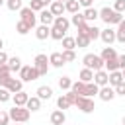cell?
<instances>
[{
	"label": "cell",
	"instance_id": "3957f363",
	"mask_svg": "<svg viewBox=\"0 0 125 125\" xmlns=\"http://www.w3.org/2000/svg\"><path fill=\"white\" fill-rule=\"evenodd\" d=\"M8 115H10V121H14V123H25V121L29 119L31 111H29L27 107H18V105H14V107L8 111Z\"/></svg>",
	"mask_w": 125,
	"mask_h": 125
},
{
	"label": "cell",
	"instance_id": "94428289",
	"mask_svg": "<svg viewBox=\"0 0 125 125\" xmlns=\"http://www.w3.org/2000/svg\"><path fill=\"white\" fill-rule=\"evenodd\" d=\"M102 2H105V0H102Z\"/></svg>",
	"mask_w": 125,
	"mask_h": 125
},
{
	"label": "cell",
	"instance_id": "44dd1931",
	"mask_svg": "<svg viewBox=\"0 0 125 125\" xmlns=\"http://www.w3.org/2000/svg\"><path fill=\"white\" fill-rule=\"evenodd\" d=\"M100 57H102V61H109V59H117V53H115V49H113L111 45H107V47L102 49Z\"/></svg>",
	"mask_w": 125,
	"mask_h": 125
},
{
	"label": "cell",
	"instance_id": "277c9868",
	"mask_svg": "<svg viewBox=\"0 0 125 125\" xmlns=\"http://www.w3.org/2000/svg\"><path fill=\"white\" fill-rule=\"evenodd\" d=\"M20 20H21L23 23H27L31 29L37 25V16H35V12H33L29 6H23V8L20 10Z\"/></svg>",
	"mask_w": 125,
	"mask_h": 125
},
{
	"label": "cell",
	"instance_id": "680465c9",
	"mask_svg": "<svg viewBox=\"0 0 125 125\" xmlns=\"http://www.w3.org/2000/svg\"><path fill=\"white\" fill-rule=\"evenodd\" d=\"M57 2H66V0H57Z\"/></svg>",
	"mask_w": 125,
	"mask_h": 125
},
{
	"label": "cell",
	"instance_id": "5b68a950",
	"mask_svg": "<svg viewBox=\"0 0 125 125\" xmlns=\"http://www.w3.org/2000/svg\"><path fill=\"white\" fill-rule=\"evenodd\" d=\"M74 105L82 111V113H92L94 109H96V104H94V100L92 98H84V96H76V102H74Z\"/></svg>",
	"mask_w": 125,
	"mask_h": 125
},
{
	"label": "cell",
	"instance_id": "2e32d148",
	"mask_svg": "<svg viewBox=\"0 0 125 125\" xmlns=\"http://www.w3.org/2000/svg\"><path fill=\"white\" fill-rule=\"evenodd\" d=\"M6 88L10 90V94H16V92H21L23 90V82L20 78H10V82L6 84Z\"/></svg>",
	"mask_w": 125,
	"mask_h": 125
},
{
	"label": "cell",
	"instance_id": "8992f818",
	"mask_svg": "<svg viewBox=\"0 0 125 125\" xmlns=\"http://www.w3.org/2000/svg\"><path fill=\"white\" fill-rule=\"evenodd\" d=\"M33 66L39 70V74L41 76H45L47 72H49V57L47 55H43V53H39V55H35V59H33Z\"/></svg>",
	"mask_w": 125,
	"mask_h": 125
},
{
	"label": "cell",
	"instance_id": "83f0119b",
	"mask_svg": "<svg viewBox=\"0 0 125 125\" xmlns=\"http://www.w3.org/2000/svg\"><path fill=\"white\" fill-rule=\"evenodd\" d=\"M74 49H76V41H74V37L64 35V37H62V51H74Z\"/></svg>",
	"mask_w": 125,
	"mask_h": 125
},
{
	"label": "cell",
	"instance_id": "bcb514c9",
	"mask_svg": "<svg viewBox=\"0 0 125 125\" xmlns=\"http://www.w3.org/2000/svg\"><path fill=\"white\" fill-rule=\"evenodd\" d=\"M37 78H41V74H39V70H37L35 66H31V68H29V82H31V80H37Z\"/></svg>",
	"mask_w": 125,
	"mask_h": 125
},
{
	"label": "cell",
	"instance_id": "484cf974",
	"mask_svg": "<svg viewBox=\"0 0 125 125\" xmlns=\"http://www.w3.org/2000/svg\"><path fill=\"white\" fill-rule=\"evenodd\" d=\"M74 41H76V47H80V49H84V47H88V45L92 43L86 33H78V35L74 37Z\"/></svg>",
	"mask_w": 125,
	"mask_h": 125
},
{
	"label": "cell",
	"instance_id": "8fae6325",
	"mask_svg": "<svg viewBox=\"0 0 125 125\" xmlns=\"http://www.w3.org/2000/svg\"><path fill=\"white\" fill-rule=\"evenodd\" d=\"M12 100H14V105H18V107H25V104H27V100H29V94L21 90V92L12 94Z\"/></svg>",
	"mask_w": 125,
	"mask_h": 125
},
{
	"label": "cell",
	"instance_id": "ffe728a7",
	"mask_svg": "<svg viewBox=\"0 0 125 125\" xmlns=\"http://www.w3.org/2000/svg\"><path fill=\"white\" fill-rule=\"evenodd\" d=\"M35 94H37V98L43 102V100H49V98L53 96V88H51V86H39Z\"/></svg>",
	"mask_w": 125,
	"mask_h": 125
},
{
	"label": "cell",
	"instance_id": "ac0fdd59",
	"mask_svg": "<svg viewBox=\"0 0 125 125\" xmlns=\"http://www.w3.org/2000/svg\"><path fill=\"white\" fill-rule=\"evenodd\" d=\"M49 12L57 18V16H62V12H64V2H57V0H53L51 2V6H49Z\"/></svg>",
	"mask_w": 125,
	"mask_h": 125
},
{
	"label": "cell",
	"instance_id": "603a6c76",
	"mask_svg": "<svg viewBox=\"0 0 125 125\" xmlns=\"http://www.w3.org/2000/svg\"><path fill=\"white\" fill-rule=\"evenodd\" d=\"M25 107H27L29 111H39V109H41V100H39L37 96H29V100H27Z\"/></svg>",
	"mask_w": 125,
	"mask_h": 125
},
{
	"label": "cell",
	"instance_id": "cb8c5ba5",
	"mask_svg": "<svg viewBox=\"0 0 125 125\" xmlns=\"http://www.w3.org/2000/svg\"><path fill=\"white\" fill-rule=\"evenodd\" d=\"M78 80H80V82H84V84H88V82H92V80H94V72H92L90 68H82V70L78 72Z\"/></svg>",
	"mask_w": 125,
	"mask_h": 125
},
{
	"label": "cell",
	"instance_id": "74e56055",
	"mask_svg": "<svg viewBox=\"0 0 125 125\" xmlns=\"http://www.w3.org/2000/svg\"><path fill=\"white\" fill-rule=\"evenodd\" d=\"M29 68H31L29 64H25V66L20 68V80L21 82H29Z\"/></svg>",
	"mask_w": 125,
	"mask_h": 125
},
{
	"label": "cell",
	"instance_id": "30bf717a",
	"mask_svg": "<svg viewBox=\"0 0 125 125\" xmlns=\"http://www.w3.org/2000/svg\"><path fill=\"white\" fill-rule=\"evenodd\" d=\"M100 39H102L105 45H111V43L115 41V29H111V27L107 25L105 29H102V31H100Z\"/></svg>",
	"mask_w": 125,
	"mask_h": 125
},
{
	"label": "cell",
	"instance_id": "7c38bea8",
	"mask_svg": "<svg viewBox=\"0 0 125 125\" xmlns=\"http://www.w3.org/2000/svg\"><path fill=\"white\" fill-rule=\"evenodd\" d=\"M37 18H39L41 25H49V27H51V25H53V21H55V16L49 12V8H47V10L43 8V10L39 12V16H37Z\"/></svg>",
	"mask_w": 125,
	"mask_h": 125
},
{
	"label": "cell",
	"instance_id": "f907efd6",
	"mask_svg": "<svg viewBox=\"0 0 125 125\" xmlns=\"http://www.w3.org/2000/svg\"><path fill=\"white\" fill-rule=\"evenodd\" d=\"M88 27H90V25H88L86 21L80 23V25H78V33H88Z\"/></svg>",
	"mask_w": 125,
	"mask_h": 125
},
{
	"label": "cell",
	"instance_id": "4fadbf2b",
	"mask_svg": "<svg viewBox=\"0 0 125 125\" xmlns=\"http://www.w3.org/2000/svg\"><path fill=\"white\" fill-rule=\"evenodd\" d=\"M51 27H57V29H61V31H64V33H66V31H68V27H70V20H66L64 16H57Z\"/></svg>",
	"mask_w": 125,
	"mask_h": 125
},
{
	"label": "cell",
	"instance_id": "836d02e7",
	"mask_svg": "<svg viewBox=\"0 0 125 125\" xmlns=\"http://www.w3.org/2000/svg\"><path fill=\"white\" fill-rule=\"evenodd\" d=\"M16 31H18V33H20V35H27V33H29V31H31V27H29V25H27V23H23V21H21V20H20V21H18V23H16Z\"/></svg>",
	"mask_w": 125,
	"mask_h": 125
},
{
	"label": "cell",
	"instance_id": "ab89813d",
	"mask_svg": "<svg viewBox=\"0 0 125 125\" xmlns=\"http://www.w3.org/2000/svg\"><path fill=\"white\" fill-rule=\"evenodd\" d=\"M70 23H72V25H76V27H78V25H80V23H84V16H82V14H80V12H78V14H72V18H70Z\"/></svg>",
	"mask_w": 125,
	"mask_h": 125
},
{
	"label": "cell",
	"instance_id": "d4e9b609",
	"mask_svg": "<svg viewBox=\"0 0 125 125\" xmlns=\"http://www.w3.org/2000/svg\"><path fill=\"white\" fill-rule=\"evenodd\" d=\"M82 16H84V21L88 23V21H96L98 20V10L96 8H86L84 12H82Z\"/></svg>",
	"mask_w": 125,
	"mask_h": 125
},
{
	"label": "cell",
	"instance_id": "7bdbcfd3",
	"mask_svg": "<svg viewBox=\"0 0 125 125\" xmlns=\"http://www.w3.org/2000/svg\"><path fill=\"white\" fill-rule=\"evenodd\" d=\"M113 10H115L117 14H123V12H125V0H115Z\"/></svg>",
	"mask_w": 125,
	"mask_h": 125
},
{
	"label": "cell",
	"instance_id": "4dcf8cb0",
	"mask_svg": "<svg viewBox=\"0 0 125 125\" xmlns=\"http://www.w3.org/2000/svg\"><path fill=\"white\" fill-rule=\"evenodd\" d=\"M6 8L10 10V12H20L21 8H23V0H6Z\"/></svg>",
	"mask_w": 125,
	"mask_h": 125
},
{
	"label": "cell",
	"instance_id": "9a60e30c",
	"mask_svg": "<svg viewBox=\"0 0 125 125\" xmlns=\"http://www.w3.org/2000/svg\"><path fill=\"white\" fill-rule=\"evenodd\" d=\"M49 64H51V66H55V68H61L62 64H66V62H64V59H62V53H57V51H55V53H51V55H49Z\"/></svg>",
	"mask_w": 125,
	"mask_h": 125
},
{
	"label": "cell",
	"instance_id": "f6af8a7d",
	"mask_svg": "<svg viewBox=\"0 0 125 125\" xmlns=\"http://www.w3.org/2000/svg\"><path fill=\"white\" fill-rule=\"evenodd\" d=\"M0 125H10V115H8V111H2V109H0Z\"/></svg>",
	"mask_w": 125,
	"mask_h": 125
},
{
	"label": "cell",
	"instance_id": "11a10c76",
	"mask_svg": "<svg viewBox=\"0 0 125 125\" xmlns=\"http://www.w3.org/2000/svg\"><path fill=\"white\" fill-rule=\"evenodd\" d=\"M121 74H123V80H125V68H123V70H121Z\"/></svg>",
	"mask_w": 125,
	"mask_h": 125
},
{
	"label": "cell",
	"instance_id": "c3c4849f",
	"mask_svg": "<svg viewBox=\"0 0 125 125\" xmlns=\"http://www.w3.org/2000/svg\"><path fill=\"white\" fill-rule=\"evenodd\" d=\"M117 62H119V70L125 68V55H117Z\"/></svg>",
	"mask_w": 125,
	"mask_h": 125
},
{
	"label": "cell",
	"instance_id": "5bb4252c",
	"mask_svg": "<svg viewBox=\"0 0 125 125\" xmlns=\"http://www.w3.org/2000/svg\"><path fill=\"white\" fill-rule=\"evenodd\" d=\"M66 123V115L62 109H55L51 113V125H64Z\"/></svg>",
	"mask_w": 125,
	"mask_h": 125
},
{
	"label": "cell",
	"instance_id": "52a82bcc",
	"mask_svg": "<svg viewBox=\"0 0 125 125\" xmlns=\"http://www.w3.org/2000/svg\"><path fill=\"white\" fill-rule=\"evenodd\" d=\"M74 102H76V94L68 90L66 94H62V96H59V98H57V107L64 111V109H68L70 105H74Z\"/></svg>",
	"mask_w": 125,
	"mask_h": 125
},
{
	"label": "cell",
	"instance_id": "f35d334b",
	"mask_svg": "<svg viewBox=\"0 0 125 125\" xmlns=\"http://www.w3.org/2000/svg\"><path fill=\"white\" fill-rule=\"evenodd\" d=\"M10 78H12V72H2L0 70V88H6V84L10 82Z\"/></svg>",
	"mask_w": 125,
	"mask_h": 125
},
{
	"label": "cell",
	"instance_id": "f1b7e54d",
	"mask_svg": "<svg viewBox=\"0 0 125 125\" xmlns=\"http://www.w3.org/2000/svg\"><path fill=\"white\" fill-rule=\"evenodd\" d=\"M64 10L70 12V14H78V10H80L78 0H66V2H64Z\"/></svg>",
	"mask_w": 125,
	"mask_h": 125
},
{
	"label": "cell",
	"instance_id": "f5cc1de1",
	"mask_svg": "<svg viewBox=\"0 0 125 125\" xmlns=\"http://www.w3.org/2000/svg\"><path fill=\"white\" fill-rule=\"evenodd\" d=\"M39 2H41V4H43V8H45V6H51V2H53V0H39Z\"/></svg>",
	"mask_w": 125,
	"mask_h": 125
},
{
	"label": "cell",
	"instance_id": "db71d44e",
	"mask_svg": "<svg viewBox=\"0 0 125 125\" xmlns=\"http://www.w3.org/2000/svg\"><path fill=\"white\" fill-rule=\"evenodd\" d=\"M2 49H4V39L0 37V51H2Z\"/></svg>",
	"mask_w": 125,
	"mask_h": 125
},
{
	"label": "cell",
	"instance_id": "e575fe53",
	"mask_svg": "<svg viewBox=\"0 0 125 125\" xmlns=\"http://www.w3.org/2000/svg\"><path fill=\"white\" fill-rule=\"evenodd\" d=\"M70 86H72V80H70L68 76H61V78H59V88H61V90H66V92H68Z\"/></svg>",
	"mask_w": 125,
	"mask_h": 125
},
{
	"label": "cell",
	"instance_id": "f546056e",
	"mask_svg": "<svg viewBox=\"0 0 125 125\" xmlns=\"http://www.w3.org/2000/svg\"><path fill=\"white\" fill-rule=\"evenodd\" d=\"M84 90H86V84L80 82V80L72 82V86H70V92H74L76 96H84Z\"/></svg>",
	"mask_w": 125,
	"mask_h": 125
},
{
	"label": "cell",
	"instance_id": "816d5d0a",
	"mask_svg": "<svg viewBox=\"0 0 125 125\" xmlns=\"http://www.w3.org/2000/svg\"><path fill=\"white\" fill-rule=\"evenodd\" d=\"M78 4H80V6H84V8H92L94 0H78Z\"/></svg>",
	"mask_w": 125,
	"mask_h": 125
},
{
	"label": "cell",
	"instance_id": "4316f807",
	"mask_svg": "<svg viewBox=\"0 0 125 125\" xmlns=\"http://www.w3.org/2000/svg\"><path fill=\"white\" fill-rule=\"evenodd\" d=\"M98 92H100V86H96L94 82H88L86 90H84V98H94V96H98Z\"/></svg>",
	"mask_w": 125,
	"mask_h": 125
},
{
	"label": "cell",
	"instance_id": "7402d4cb",
	"mask_svg": "<svg viewBox=\"0 0 125 125\" xmlns=\"http://www.w3.org/2000/svg\"><path fill=\"white\" fill-rule=\"evenodd\" d=\"M21 66H23V64H21V59H20V57H10V59H8V68H10V72H20Z\"/></svg>",
	"mask_w": 125,
	"mask_h": 125
},
{
	"label": "cell",
	"instance_id": "8d00e7d4",
	"mask_svg": "<svg viewBox=\"0 0 125 125\" xmlns=\"http://www.w3.org/2000/svg\"><path fill=\"white\" fill-rule=\"evenodd\" d=\"M66 33L64 31H61V29H57V27H51V39H55V41H62V37H64Z\"/></svg>",
	"mask_w": 125,
	"mask_h": 125
},
{
	"label": "cell",
	"instance_id": "d6986e66",
	"mask_svg": "<svg viewBox=\"0 0 125 125\" xmlns=\"http://www.w3.org/2000/svg\"><path fill=\"white\" fill-rule=\"evenodd\" d=\"M123 82V74H121V70H113V72H109V80H107V84L111 86V88H115L117 84H121Z\"/></svg>",
	"mask_w": 125,
	"mask_h": 125
},
{
	"label": "cell",
	"instance_id": "6125c7cd",
	"mask_svg": "<svg viewBox=\"0 0 125 125\" xmlns=\"http://www.w3.org/2000/svg\"><path fill=\"white\" fill-rule=\"evenodd\" d=\"M64 125H66V123H64Z\"/></svg>",
	"mask_w": 125,
	"mask_h": 125
},
{
	"label": "cell",
	"instance_id": "7a4b0ae2",
	"mask_svg": "<svg viewBox=\"0 0 125 125\" xmlns=\"http://www.w3.org/2000/svg\"><path fill=\"white\" fill-rule=\"evenodd\" d=\"M82 62H84V68H90L92 72L104 68V61H102V57L96 55V53H86L84 59H82Z\"/></svg>",
	"mask_w": 125,
	"mask_h": 125
},
{
	"label": "cell",
	"instance_id": "681fc988",
	"mask_svg": "<svg viewBox=\"0 0 125 125\" xmlns=\"http://www.w3.org/2000/svg\"><path fill=\"white\" fill-rule=\"evenodd\" d=\"M8 59H10V57H8L4 51H0V66H2V64H8Z\"/></svg>",
	"mask_w": 125,
	"mask_h": 125
},
{
	"label": "cell",
	"instance_id": "7dc6e473",
	"mask_svg": "<svg viewBox=\"0 0 125 125\" xmlns=\"http://www.w3.org/2000/svg\"><path fill=\"white\" fill-rule=\"evenodd\" d=\"M113 90H115V96H125V80H123L121 84H117Z\"/></svg>",
	"mask_w": 125,
	"mask_h": 125
},
{
	"label": "cell",
	"instance_id": "1f68e13d",
	"mask_svg": "<svg viewBox=\"0 0 125 125\" xmlns=\"http://www.w3.org/2000/svg\"><path fill=\"white\" fill-rule=\"evenodd\" d=\"M115 41H119V43H125V20L117 25V29H115Z\"/></svg>",
	"mask_w": 125,
	"mask_h": 125
},
{
	"label": "cell",
	"instance_id": "e0dca14e",
	"mask_svg": "<svg viewBox=\"0 0 125 125\" xmlns=\"http://www.w3.org/2000/svg\"><path fill=\"white\" fill-rule=\"evenodd\" d=\"M49 35H51V27H49V25H37V27H35V37H37L39 41H45Z\"/></svg>",
	"mask_w": 125,
	"mask_h": 125
},
{
	"label": "cell",
	"instance_id": "ee69618b",
	"mask_svg": "<svg viewBox=\"0 0 125 125\" xmlns=\"http://www.w3.org/2000/svg\"><path fill=\"white\" fill-rule=\"evenodd\" d=\"M29 8L37 14V12H41V10H43V4H41L39 0H31V2H29Z\"/></svg>",
	"mask_w": 125,
	"mask_h": 125
},
{
	"label": "cell",
	"instance_id": "d6a6232c",
	"mask_svg": "<svg viewBox=\"0 0 125 125\" xmlns=\"http://www.w3.org/2000/svg\"><path fill=\"white\" fill-rule=\"evenodd\" d=\"M104 70H107V72L119 70V62H117V59H109V61H104Z\"/></svg>",
	"mask_w": 125,
	"mask_h": 125
},
{
	"label": "cell",
	"instance_id": "ba28073f",
	"mask_svg": "<svg viewBox=\"0 0 125 125\" xmlns=\"http://www.w3.org/2000/svg\"><path fill=\"white\" fill-rule=\"evenodd\" d=\"M107 80H109V72H107V70L102 68V70H96V72H94V80H92V82H94L96 86H100V88H102V86H107Z\"/></svg>",
	"mask_w": 125,
	"mask_h": 125
},
{
	"label": "cell",
	"instance_id": "91938a15",
	"mask_svg": "<svg viewBox=\"0 0 125 125\" xmlns=\"http://www.w3.org/2000/svg\"><path fill=\"white\" fill-rule=\"evenodd\" d=\"M14 125H21V123H14Z\"/></svg>",
	"mask_w": 125,
	"mask_h": 125
},
{
	"label": "cell",
	"instance_id": "9c48e42d",
	"mask_svg": "<svg viewBox=\"0 0 125 125\" xmlns=\"http://www.w3.org/2000/svg\"><path fill=\"white\" fill-rule=\"evenodd\" d=\"M98 96H100V100H102V102H111V100L115 98V90L107 84V86H102V88H100Z\"/></svg>",
	"mask_w": 125,
	"mask_h": 125
},
{
	"label": "cell",
	"instance_id": "6da1fadb",
	"mask_svg": "<svg viewBox=\"0 0 125 125\" xmlns=\"http://www.w3.org/2000/svg\"><path fill=\"white\" fill-rule=\"evenodd\" d=\"M98 18H100L104 23H107V25H119V23L123 21V14H117V12H115L113 8H109V6L98 10Z\"/></svg>",
	"mask_w": 125,
	"mask_h": 125
},
{
	"label": "cell",
	"instance_id": "9f6ffc18",
	"mask_svg": "<svg viewBox=\"0 0 125 125\" xmlns=\"http://www.w3.org/2000/svg\"><path fill=\"white\" fill-rule=\"evenodd\" d=\"M2 4H4V0H0V6H2Z\"/></svg>",
	"mask_w": 125,
	"mask_h": 125
},
{
	"label": "cell",
	"instance_id": "b9f144b4",
	"mask_svg": "<svg viewBox=\"0 0 125 125\" xmlns=\"http://www.w3.org/2000/svg\"><path fill=\"white\" fill-rule=\"evenodd\" d=\"M62 59H64V62H72V61H76V53L74 51H62Z\"/></svg>",
	"mask_w": 125,
	"mask_h": 125
},
{
	"label": "cell",
	"instance_id": "60d3db41",
	"mask_svg": "<svg viewBox=\"0 0 125 125\" xmlns=\"http://www.w3.org/2000/svg\"><path fill=\"white\" fill-rule=\"evenodd\" d=\"M8 100H12L10 90H8V88H0V104H4V102H8Z\"/></svg>",
	"mask_w": 125,
	"mask_h": 125
},
{
	"label": "cell",
	"instance_id": "d590c367",
	"mask_svg": "<svg viewBox=\"0 0 125 125\" xmlns=\"http://www.w3.org/2000/svg\"><path fill=\"white\" fill-rule=\"evenodd\" d=\"M100 31H102V29H98L96 25H90V27H88V33H86V35L90 37V41H96V39H100Z\"/></svg>",
	"mask_w": 125,
	"mask_h": 125
},
{
	"label": "cell",
	"instance_id": "6f0895ef",
	"mask_svg": "<svg viewBox=\"0 0 125 125\" xmlns=\"http://www.w3.org/2000/svg\"><path fill=\"white\" fill-rule=\"evenodd\" d=\"M123 125H125V115H123Z\"/></svg>",
	"mask_w": 125,
	"mask_h": 125
}]
</instances>
